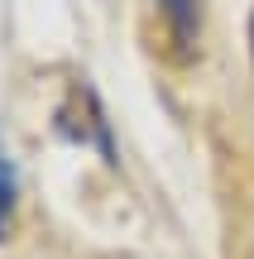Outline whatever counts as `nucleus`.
Masks as SVG:
<instances>
[{"label": "nucleus", "mask_w": 254, "mask_h": 259, "mask_svg": "<svg viewBox=\"0 0 254 259\" xmlns=\"http://www.w3.org/2000/svg\"><path fill=\"white\" fill-rule=\"evenodd\" d=\"M154 5L168 24V38L178 44V58L187 63L201 44V0H154Z\"/></svg>", "instance_id": "1"}, {"label": "nucleus", "mask_w": 254, "mask_h": 259, "mask_svg": "<svg viewBox=\"0 0 254 259\" xmlns=\"http://www.w3.org/2000/svg\"><path fill=\"white\" fill-rule=\"evenodd\" d=\"M10 226H15V163L10 154H0V240L10 235Z\"/></svg>", "instance_id": "2"}]
</instances>
